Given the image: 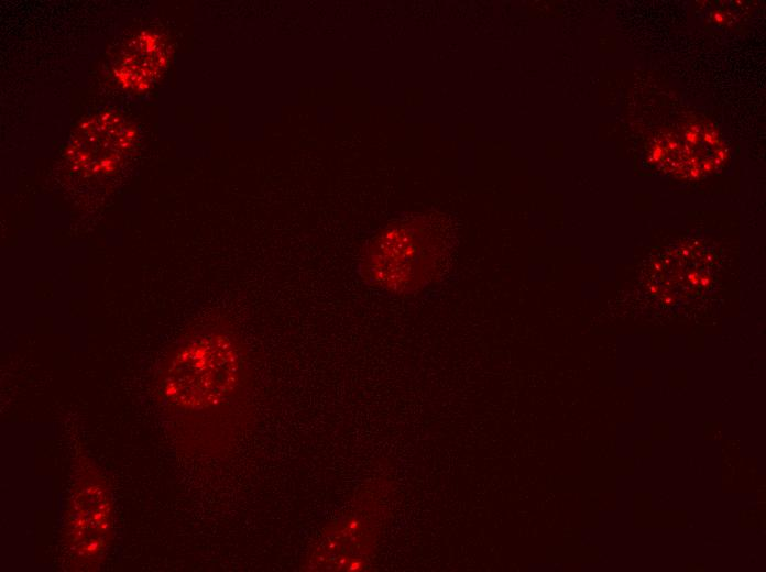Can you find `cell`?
Listing matches in <instances>:
<instances>
[{"label":"cell","mask_w":766,"mask_h":572,"mask_svg":"<svg viewBox=\"0 0 766 572\" xmlns=\"http://www.w3.org/2000/svg\"><path fill=\"white\" fill-rule=\"evenodd\" d=\"M208 332L186 340L171 356L161 381L163 397L183 413H206L228 402L241 381L234 340Z\"/></svg>","instance_id":"1"},{"label":"cell","mask_w":766,"mask_h":572,"mask_svg":"<svg viewBox=\"0 0 766 572\" xmlns=\"http://www.w3.org/2000/svg\"><path fill=\"white\" fill-rule=\"evenodd\" d=\"M444 246L424 222L393 224L375 237L363 253L359 274L371 287L394 296L414 295L438 275Z\"/></svg>","instance_id":"2"},{"label":"cell","mask_w":766,"mask_h":572,"mask_svg":"<svg viewBox=\"0 0 766 572\" xmlns=\"http://www.w3.org/2000/svg\"><path fill=\"white\" fill-rule=\"evenodd\" d=\"M113 534V505L108 482L88 458L73 470L63 526L67 568L95 571L106 559Z\"/></svg>","instance_id":"3"},{"label":"cell","mask_w":766,"mask_h":572,"mask_svg":"<svg viewBox=\"0 0 766 572\" xmlns=\"http://www.w3.org/2000/svg\"><path fill=\"white\" fill-rule=\"evenodd\" d=\"M134 130L116 114H100L83 122L69 143L67 156L86 172H109L134 140Z\"/></svg>","instance_id":"4"},{"label":"cell","mask_w":766,"mask_h":572,"mask_svg":"<svg viewBox=\"0 0 766 572\" xmlns=\"http://www.w3.org/2000/svg\"><path fill=\"white\" fill-rule=\"evenodd\" d=\"M165 50L161 40L143 32L134 38L122 57L117 72L118 79L132 90L146 89L165 63Z\"/></svg>","instance_id":"5"}]
</instances>
